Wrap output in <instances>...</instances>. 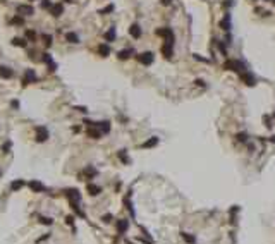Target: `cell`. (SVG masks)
I'll return each mask as SVG.
<instances>
[{
    "instance_id": "30",
    "label": "cell",
    "mask_w": 275,
    "mask_h": 244,
    "mask_svg": "<svg viewBox=\"0 0 275 244\" xmlns=\"http://www.w3.org/2000/svg\"><path fill=\"white\" fill-rule=\"evenodd\" d=\"M40 222H41V223H45V225H50V223H52V218L41 217V218H40Z\"/></svg>"
},
{
    "instance_id": "29",
    "label": "cell",
    "mask_w": 275,
    "mask_h": 244,
    "mask_svg": "<svg viewBox=\"0 0 275 244\" xmlns=\"http://www.w3.org/2000/svg\"><path fill=\"white\" fill-rule=\"evenodd\" d=\"M119 158H120V160H122L124 163H127V162H129V158H127V157H126V153H124V150H122L120 153H119Z\"/></svg>"
},
{
    "instance_id": "36",
    "label": "cell",
    "mask_w": 275,
    "mask_h": 244,
    "mask_svg": "<svg viewBox=\"0 0 275 244\" xmlns=\"http://www.w3.org/2000/svg\"><path fill=\"white\" fill-rule=\"evenodd\" d=\"M194 83H196L198 86H205V81H201V79H196V81H194Z\"/></svg>"
},
{
    "instance_id": "35",
    "label": "cell",
    "mask_w": 275,
    "mask_h": 244,
    "mask_svg": "<svg viewBox=\"0 0 275 244\" xmlns=\"http://www.w3.org/2000/svg\"><path fill=\"white\" fill-rule=\"evenodd\" d=\"M110 220H112V215H105V217H103V222H107V223H109Z\"/></svg>"
},
{
    "instance_id": "27",
    "label": "cell",
    "mask_w": 275,
    "mask_h": 244,
    "mask_svg": "<svg viewBox=\"0 0 275 244\" xmlns=\"http://www.w3.org/2000/svg\"><path fill=\"white\" fill-rule=\"evenodd\" d=\"M236 138H237V141H241V143H244L248 136H246V132H239V134H237Z\"/></svg>"
},
{
    "instance_id": "19",
    "label": "cell",
    "mask_w": 275,
    "mask_h": 244,
    "mask_svg": "<svg viewBox=\"0 0 275 244\" xmlns=\"http://www.w3.org/2000/svg\"><path fill=\"white\" fill-rule=\"evenodd\" d=\"M114 40H115V28H110L105 33V41H114Z\"/></svg>"
},
{
    "instance_id": "37",
    "label": "cell",
    "mask_w": 275,
    "mask_h": 244,
    "mask_svg": "<svg viewBox=\"0 0 275 244\" xmlns=\"http://www.w3.org/2000/svg\"><path fill=\"white\" fill-rule=\"evenodd\" d=\"M66 222H67V223H71V225H72V222H74V217H67V218H66Z\"/></svg>"
},
{
    "instance_id": "12",
    "label": "cell",
    "mask_w": 275,
    "mask_h": 244,
    "mask_svg": "<svg viewBox=\"0 0 275 244\" xmlns=\"http://www.w3.org/2000/svg\"><path fill=\"white\" fill-rule=\"evenodd\" d=\"M41 59H43V62L45 64H48V69L52 71H55L57 69V66H55V64H53V60H52V57H50V53H43V57H41Z\"/></svg>"
},
{
    "instance_id": "4",
    "label": "cell",
    "mask_w": 275,
    "mask_h": 244,
    "mask_svg": "<svg viewBox=\"0 0 275 244\" xmlns=\"http://www.w3.org/2000/svg\"><path fill=\"white\" fill-rule=\"evenodd\" d=\"M67 198H69L71 203H79L81 201V194H79L78 189H67Z\"/></svg>"
},
{
    "instance_id": "3",
    "label": "cell",
    "mask_w": 275,
    "mask_h": 244,
    "mask_svg": "<svg viewBox=\"0 0 275 244\" xmlns=\"http://www.w3.org/2000/svg\"><path fill=\"white\" fill-rule=\"evenodd\" d=\"M241 81L246 84V86H254L256 84V79H254V76L251 74V72H241Z\"/></svg>"
},
{
    "instance_id": "44",
    "label": "cell",
    "mask_w": 275,
    "mask_h": 244,
    "mask_svg": "<svg viewBox=\"0 0 275 244\" xmlns=\"http://www.w3.org/2000/svg\"><path fill=\"white\" fill-rule=\"evenodd\" d=\"M0 175H2V174H0Z\"/></svg>"
},
{
    "instance_id": "15",
    "label": "cell",
    "mask_w": 275,
    "mask_h": 244,
    "mask_svg": "<svg viewBox=\"0 0 275 244\" xmlns=\"http://www.w3.org/2000/svg\"><path fill=\"white\" fill-rule=\"evenodd\" d=\"M88 193H90L91 196H96V194H100L101 193V188L100 186H96V184H88Z\"/></svg>"
},
{
    "instance_id": "23",
    "label": "cell",
    "mask_w": 275,
    "mask_h": 244,
    "mask_svg": "<svg viewBox=\"0 0 275 244\" xmlns=\"http://www.w3.org/2000/svg\"><path fill=\"white\" fill-rule=\"evenodd\" d=\"M129 55H131V50H120V52H119V59H120V60L129 59Z\"/></svg>"
},
{
    "instance_id": "5",
    "label": "cell",
    "mask_w": 275,
    "mask_h": 244,
    "mask_svg": "<svg viewBox=\"0 0 275 244\" xmlns=\"http://www.w3.org/2000/svg\"><path fill=\"white\" fill-rule=\"evenodd\" d=\"M129 35L132 36L134 40H138V38H141V35H143V31H141V26L139 24H131V28H129Z\"/></svg>"
},
{
    "instance_id": "13",
    "label": "cell",
    "mask_w": 275,
    "mask_h": 244,
    "mask_svg": "<svg viewBox=\"0 0 275 244\" xmlns=\"http://www.w3.org/2000/svg\"><path fill=\"white\" fill-rule=\"evenodd\" d=\"M157 144H158V138L153 136V138H150L148 141H144V143L141 144V148H153V146H157Z\"/></svg>"
},
{
    "instance_id": "14",
    "label": "cell",
    "mask_w": 275,
    "mask_h": 244,
    "mask_svg": "<svg viewBox=\"0 0 275 244\" xmlns=\"http://www.w3.org/2000/svg\"><path fill=\"white\" fill-rule=\"evenodd\" d=\"M0 78L10 79V78H12V71H10L9 67H5V66H0Z\"/></svg>"
},
{
    "instance_id": "10",
    "label": "cell",
    "mask_w": 275,
    "mask_h": 244,
    "mask_svg": "<svg viewBox=\"0 0 275 244\" xmlns=\"http://www.w3.org/2000/svg\"><path fill=\"white\" fill-rule=\"evenodd\" d=\"M28 186H29V188L33 189L35 193H41V191H45V189H47V188L43 186V184H41V182H38V181H31V182L28 184Z\"/></svg>"
},
{
    "instance_id": "28",
    "label": "cell",
    "mask_w": 275,
    "mask_h": 244,
    "mask_svg": "<svg viewBox=\"0 0 275 244\" xmlns=\"http://www.w3.org/2000/svg\"><path fill=\"white\" fill-rule=\"evenodd\" d=\"M41 7H43V9H50V7H52V2H50V0H41Z\"/></svg>"
},
{
    "instance_id": "39",
    "label": "cell",
    "mask_w": 275,
    "mask_h": 244,
    "mask_svg": "<svg viewBox=\"0 0 275 244\" xmlns=\"http://www.w3.org/2000/svg\"><path fill=\"white\" fill-rule=\"evenodd\" d=\"M9 148H10V143H5L4 144V151L7 153V151H9Z\"/></svg>"
},
{
    "instance_id": "1",
    "label": "cell",
    "mask_w": 275,
    "mask_h": 244,
    "mask_svg": "<svg viewBox=\"0 0 275 244\" xmlns=\"http://www.w3.org/2000/svg\"><path fill=\"white\" fill-rule=\"evenodd\" d=\"M223 69L234 71V72H239V74H241V72H244V71H243V69H244V67H243V64H241L239 60H232V59L223 64Z\"/></svg>"
},
{
    "instance_id": "25",
    "label": "cell",
    "mask_w": 275,
    "mask_h": 244,
    "mask_svg": "<svg viewBox=\"0 0 275 244\" xmlns=\"http://www.w3.org/2000/svg\"><path fill=\"white\" fill-rule=\"evenodd\" d=\"M22 186H24V182H22V181H16V182H12V186H10V188H12L14 191H17V189H21Z\"/></svg>"
},
{
    "instance_id": "38",
    "label": "cell",
    "mask_w": 275,
    "mask_h": 244,
    "mask_svg": "<svg viewBox=\"0 0 275 244\" xmlns=\"http://www.w3.org/2000/svg\"><path fill=\"white\" fill-rule=\"evenodd\" d=\"M263 120L266 122V127H272V124H270V117H265V119H263Z\"/></svg>"
},
{
    "instance_id": "40",
    "label": "cell",
    "mask_w": 275,
    "mask_h": 244,
    "mask_svg": "<svg viewBox=\"0 0 275 244\" xmlns=\"http://www.w3.org/2000/svg\"><path fill=\"white\" fill-rule=\"evenodd\" d=\"M170 2H172V0H162V4H163V5H169Z\"/></svg>"
},
{
    "instance_id": "32",
    "label": "cell",
    "mask_w": 275,
    "mask_h": 244,
    "mask_svg": "<svg viewBox=\"0 0 275 244\" xmlns=\"http://www.w3.org/2000/svg\"><path fill=\"white\" fill-rule=\"evenodd\" d=\"M86 174L90 175V177H93V175H96V170L91 169V167H88V169H86Z\"/></svg>"
},
{
    "instance_id": "43",
    "label": "cell",
    "mask_w": 275,
    "mask_h": 244,
    "mask_svg": "<svg viewBox=\"0 0 275 244\" xmlns=\"http://www.w3.org/2000/svg\"><path fill=\"white\" fill-rule=\"evenodd\" d=\"M29 2H33V0H29Z\"/></svg>"
},
{
    "instance_id": "21",
    "label": "cell",
    "mask_w": 275,
    "mask_h": 244,
    "mask_svg": "<svg viewBox=\"0 0 275 244\" xmlns=\"http://www.w3.org/2000/svg\"><path fill=\"white\" fill-rule=\"evenodd\" d=\"M220 26H222V29H225V31L231 29V16H229V14H225V21H222Z\"/></svg>"
},
{
    "instance_id": "16",
    "label": "cell",
    "mask_w": 275,
    "mask_h": 244,
    "mask_svg": "<svg viewBox=\"0 0 275 244\" xmlns=\"http://www.w3.org/2000/svg\"><path fill=\"white\" fill-rule=\"evenodd\" d=\"M98 53H100L101 57H109L110 55V47L107 43H101L100 47H98Z\"/></svg>"
},
{
    "instance_id": "24",
    "label": "cell",
    "mask_w": 275,
    "mask_h": 244,
    "mask_svg": "<svg viewBox=\"0 0 275 244\" xmlns=\"http://www.w3.org/2000/svg\"><path fill=\"white\" fill-rule=\"evenodd\" d=\"M12 45H16V47H26V41H22L21 38H14Z\"/></svg>"
},
{
    "instance_id": "41",
    "label": "cell",
    "mask_w": 275,
    "mask_h": 244,
    "mask_svg": "<svg viewBox=\"0 0 275 244\" xmlns=\"http://www.w3.org/2000/svg\"><path fill=\"white\" fill-rule=\"evenodd\" d=\"M127 244H132V242H129V241H127Z\"/></svg>"
},
{
    "instance_id": "11",
    "label": "cell",
    "mask_w": 275,
    "mask_h": 244,
    "mask_svg": "<svg viewBox=\"0 0 275 244\" xmlns=\"http://www.w3.org/2000/svg\"><path fill=\"white\" fill-rule=\"evenodd\" d=\"M115 225H117V232H119V234H124V232L127 231V227H129V222L122 218V220H117Z\"/></svg>"
},
{
    "instance_id": "17",
    "label": "cell",
    "mask_w": 275,
    "mask_h": 244,
    "mask_svg": "<svg viewBox=\"0 0 275 244\" xmlns=\"http://www.w3.org/2000/svg\"><path fill=\"white\" fill-rule=\"evenodd\" d=\"M96 127L101 131V134H107V132L110 131V122L105 120V122H100V124H96Z\"/></svg>"
},
{
    "instance_id": "6",
    "label": "cell",
    "mask_w": 275,
    "mask_h": 244,
    "mask_svg": "<svg viewBox=\"0 0 275 244\" xmlns=\"http://www.w3.org/2000/svg\"><path fill=\"white\" fill-rule=\"evenodd\" d=\"M33 12H35V9L31 5H17V14H21V16H33Z\"/></svg>"
},
{
    "instance_id": "22",
    "label": "cell",
    "mask_w": 275,
    "mask_h": 244,
    "mask_svg": "<svg viewBox=\"0 0 275 244\" xmlns=\"http://www.w3.org/2000/svg\"><path fill=\"white\" fill-rule=\"evenodd\" d=\"M162 52H163V55H165L167 59H170V57H172V45H169V43H167L165 47L162 48Z\"/></svg>"
},
{
    "instance_id": "2",
    "label": "cell",
    "mask_w": 275,
    "mask_h": 244,
    "mask_svg": "<svg viewBox=\"0 0 275 244\" xmlns=\"http://www.w3.org/2000/svg\"><path fill=\"white\" fill-rule=\"evenodd\" d=\"M138 60H139L143 66H151L153 60H155V53L153 52H143L141 55H138Z\"/></svg>"
},
{
    "instance_id": "33",
    "label": "cell",
    "mask_w": 275,
    "mask_h": 244,
    "mask_svg": "<svg viewBox=\"0 0 275 244\" xmlns=\"http://www.w3.org/2000/svg\"><path fill=\"white\" fill-rule=\"evenodd\" d=\"M26 38L33 40V38H35V33H33V31H26Z\"/></svg>"
},
{
    "instance_id": "20",
    "label": "cell",
    "mask_w": 275,
    "mask_h": 244,
    "mask_svg": "<svg viewBox=\"0 0 275 244\" xmlns=\"http://www.w3.org/2000/svg\"><path fill=\"white\" fill-rule=\"evenodd\" d=\"M66 40L69 41V43H79V36L76 35V33H67Z\"/></svg>"
},
{
    "instance_id": "34",
    "label": "cell",
    "mask_w": 275,
    "mask_h": 244,
    "mask_svg": "<svg viewBox=\"0 0 275 244\" xmlns=\"http://www.w3.org/2000/svg\"><path fill=\"white\" fill-rule=\"evenodd\" d=\"M12 22H14V24H22V19L21 17H14Z\"/></svg>"
},
{
    "instance_id": "31",
    "label": "cell",
    "mask_w": 275,
    "mask_h": 244,
    "mask_svg": "<svg viewBox=\"0 0 275 244\" xmlns=\"http://www.w3.org/2000/svg\"><path fill=\"white\" fill-rule=\"evenodd\" d=\"M43 38H45V45H47V47H50V45H52V36H50V35H45Z\"/></svg>"
},
{
    "instance_id": "8",
    "label": "cell",
    "mask_w": 275,
    "mask_h": 244,
    "mask_svg": "<svg viewBox=\"0 0 275 244\" xmlns=\"http://www.w3.org/2000/svg\"><path fill=\"white\" fill-rule=\"evenodd\" d=\"M48 138V132L45 127H36V141L38 143H41V141H47Z\"/></svg>"
},
{
    "instance_id": "7",
    "label": "cell",
    "mask_w": 275,
    "mask_h": 244,
    "mask_svg": "<svg viewBox=\"0 0 275 244\" xmlns=\"http://www.w3.org/2000/svg\"><path fill=\"white\" fill-rule=\"evenodd\" d=\"M35 81H36V74H35V71H33V69H28V71H26V74H24V79H22V84L26 86V84L35 83Z\"/></svg>"
},
{
    "instance_id": "42",
    "label": "cell",
    "mask_w": 275,
    "mask_h": 244,
    "mask_svg": "<svg viewBox=\"0 0 275 244\" xmlns=\"http://www.w3.org/2000/svg\"><path fill=\"white\" fill-rule=\"evenodd\" d=\"M273 117H275V112H273Z\"/></svg>"
},
{
    "instance_id": "18",
    "label": "cell",
    "mask_w": 275,
    "mask_h": 244,
    "mask_svg": "<svg viewBox=\"0 0 275 244\" xmlns=\"http://www.w3.org/2000/svg\"><path fill=\"white\" fill-rule=\"evenodd\" d=\"M181 237H182L188 244H196V237H193V235L188 234V232H181Z\"/></svg>"
},
{
    "instance_id": "9",
    "label": "cell",
    "mask_w": 275,
    "mask_h": 244,
    "mask_svg": "<svg viewBox=\"0 0 275 244\" xmlns=\"http://www.w3.org/2000/svg\"><path fill=\"white\" fill-rule=\"evenodd\" d=\"M50 12H52L53 17H59V16H62V12H64V5L62 4H55L50 7Z\"/></svg>"
},
{
    "instance_id": "26",
    "label": "cell",
    "mask_w": 275,
    "mask_h": 244,
    "mask_svg": "<svg viewBox=\"0 0 275 244\" xmlns=\"http://www.w3.org/2000/svg\"><path fill=\"white\" fill-rule=\"evenodd\" d=\"M112 10H114V5H107L105 9L100 10V14H109V12H112Z\"/></svg>"
}]
</instances>
